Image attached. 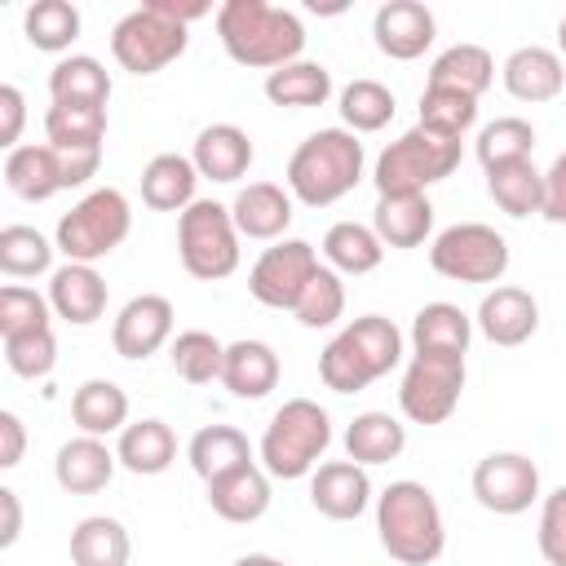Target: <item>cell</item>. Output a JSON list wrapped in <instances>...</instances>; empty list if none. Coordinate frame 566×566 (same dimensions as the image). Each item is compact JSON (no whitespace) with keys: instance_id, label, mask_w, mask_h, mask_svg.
Instances as JSON below:
<instances>
[{"instance_id":"cell-1","label":"cell","mask_w":566,"mask_h":566,"mask_svg":"<svg viewBox=\"0 0 566 566\" xmlns=\"http://www.w3.org/2000/svg\"><path fill=\"white\" fill-rule=\"evenodd\" d=\"M217 35L230 62L252 71H279L287 62H301L305 53V27L292 9L265 4V0H226L217 9Z\"/></svg>"},{"instance_id":"cell-2","label":"cell","mask_w":566,"mask_h":566,"mask_svg":"<svg viewBox=\"0 0 566 566\" xmlns=\"http://www.w3.org/2000/svg\"><path fill=\"white\" fill-rule=\"evenodd\" d=\"M376 535L380 548L402 566H429L447 548V526L433 491L424 482H389L376 495Z\"/></svg>"},{"instance_id":"cell-3","label":"cell","mask_w":566,"mask_h":566,"mask_svg":"<svg viewBox=\"0 0 566 566\" xmlns=\"http://www.w3.org/2000/svg\"><path fill=\"white\" fill-rule=\"evenodd\" d=\"M363 164H367V155H363L358 133L318 128L292 150L283 177H287L292 199H301L305 208H332L363 181Z\"/></svg>"},{"instance_id":"cell-4","label":"cell","mask_w":566,"mask_h":566,"mask_svg":"<svg viewBox=\"0 0 566 566\" xmlns=\"http://www.w3.org/2000/svg\"><path fill=\"white\" fill-rule=\"evenodd\" d=\"M398 363H402V332L380 314H363L323 345L318 376L332 394H358L371 380L389 376Z\"/></svg>"},{"instance_id":"cell-5","label":"cell","mask_w":566,"mask_h":566,"mask_svg":"<svg viewBox=\"0 0 566 566\" xmlns=\"http://www.w3.org/2000/svg\"><path fill=\"white\" fill-rule=\"evenodd\" d=\"M332 447V416L314 398H287L261 433V469L270 478H310Z\"/></svg>"},{"instance_id":"cell-6","label":"cell","mask_w":566,"mask_h":566,"mask_svg":"<svg viewBox=\"0 0 566 566\" xmlns=\"http://www.w3.org/2000/svg\"><path fill=\"white\" fill-rule=\"evenodd\" d=\"M455 168H460V142H447L416 124L376 155L371 181L376 195H424L429 186L447 181Z\"/></svg>"},{"instance_id":"cell-7","label":"cell","mask_w":566,"mask_h":566,"mask_svg":"<svg viewBox=\"0 0 566 566\" xmlns=\"http://www.w3.org/2000/svg\"><path fill=\"white\" fill-rule=\"evenodd\" d=\"M128 230H133V208H128L124 190L102 186V190H88L71 212L57 217L53 243L66 261L93 265V261L111 256L128 239Z\"/></svg>"},{"instance_id":"cell-8","label":"cell","mask_w":566,"mask_h":566,"mask_svg":"<svg viewBox=\"0 0 566 566\" xmlns=\"http://www.w3.org/2000/svg\"><path fill=\"white\" fill-rule=\"evenodd\" d=\"M239 226L230 217V203L217 199H195L177 217V256L190 279L217 283L239 270Z\"/></svg>"},{"instance_id":"cell-9","label":"cell","mask_w":566,"mask_h":566,"mask_svg":"<svg viewBox=\"0 0 566 566\" xmlns=\"http://www.w3.org/2000/svg\"><path fill=\"white\" fill-rule=\"evenodd\" d=\"M186 44H190V31L177 18L159 13L155 4L124 13L111 31V53L128 75H159L186 53Z\"/></svg>"},{"instance_id":"cell-10","label":"cell","mask_w":566,"mask_h":566,"mask_svg":"<svg viewBox=\"0 0 566 566\" xmlns=\"http://www.w3.org/2000/svg\"><path fill=\"white\" fill-rule=\"evenodd\" d=\"M429 265L451 283H500L509 270V243L495 226L460 221L433 239Z\"/></svg>"},{"instance_id":"cell-11","label":"cell","mask_w":566,"mask_h":566,"mask_svg":"<svg viewBox=\"0 0 566 566\" xmlns=\"http://www.w3.org/2000/svg\"><path fill=\"white\" fill-rule=\"evenodd\" d=\"M460 394H464V354H411L398 385V407L411 424H442L460 407Z\"/></svg>"},{"instance_id":"cell-12","label":"cell","mask_w":566,"mask_h":566,"mask_svg":"<svg viewBox=\"0 0 566 566\" xmlns=\"http://www.w3.org/2000/svg\"><path fill=\"white\" fill-rule=\"evenodd\" d=\"M318 270L323 265H318L314 243H305V239H279L248 270V292L261 305H270V310H296V301L305 296V287H310V279Z\"/></svg>"},{"instance_id":"cell-13","label":"cell","mask_w":566,"mask_h":566,"mask_svg":"<svg viewBox=\"0 0 566 566\" xmlns=\"http://www.w3.org/2000/svg\"><path fill=\"white\" fill-rule=\"evenodd\" d=\"M473 495L495 517H517L539 500V464L522 451H491L473 469Z\"/></svg>"},{"instance_id":"cell-14","label":"cell","mask_w":566,"mask_h":566,"mask_svg":"<svg viewBox=\"0 0 566 566\" xmlns=\"http://www.w3.org/2000/svg\"><path fill=\"white\" fill-rule=\"evenodd\" d=\"M172 301L159 296V292H142L133 296L119 314H115V327H111V345L119 358L128 363H142L150 358L155 349H164L172 340Z\"/></svg>"},{"instance_id":"cell-15","label":"cell","mask_w":566,"mask_h":566,"mask_svg":"<svg viewBox=\"0 0 566 566\" xmlns=\"http://www.w3.org/2000/svg\"><path fill=\"white\" fill-rule=\"evenodd\" d=\"M433 35H438L433 9L420 0H389L371 18V40L394 62H416L433 44Z\"/></svg>"},{"instance_id":"cell-16","label":"cell","mask_w":566,"mask_h":566,"mask_svg":"<svg viewBox=\"0 0 566 566\" xmlns=\"http://www.w3.org/2000/svg\"><path fill=\"white\" fill-rule=\"evenodd\" d=\"M310 504L332 522H354L371 504V478L354 460H323L310 473Z\"/></svg>"},{"instance_id":"cell-17","label":"cell","mask_w":566,"mask_h":566,"mask_svg":"<svg viewBox=\"0 0 566 566\" xmlns=\"http://www.w3.org/2000/svg\"><path fill=\"white\" fill-rule=\"evenodd\" d=\"M473 323H478V332H482L491 345L513 349V345H526V340L535 336V327H539V305H535V296H531L526 287L500 283V287H491V292L482 296Z\"/></svg>"},{"instance_id":"cell-18","label":"cell","mask_w":566,"mask_h":566,"mask_svg":"<svg viewBox=\"0 0 566 566\" xmlns=\"http://www.w3.org/2000/svg\"><path fill=\"white\" fill-rule=\"evenodd\" d=\"M49 305L62 323L71 327H88L106 314V279L93 265L66 261L49 274Z\"/></svg>"},{"instance_id":"cell-19","label":"cell","mask_w":566,"mask_h":566,"mask_svg":"<svg viewBox=\"0 0 566 566\" xmlns=\"http://www.w3.org/2000/svg\"><path fill=\"white\" fill-rule=\"evenodd\" d=\"M208 504L221 522H234V526L261 522L270 513V473L256 460L243 469H230L208 482Z\"/></svg>"},{"instance_id":"cell-20","label":"cell","mask_w":566,"mask_h":566,"mask_svg":"<svg viewBox=\"0 0 566 566\" xmlns=\"http://www.w3.org/2000/svg\"><path fill=\"white\" fill-rule=\"evenodd\" d=\"M230 217L239 226L243 239H265V243H279L283 230L292 226V190L274 186V181H248L234 203H230Z\"/></svg>"},{"instance_id":"cell-21","label":"cell","mask_w":566,"mask_h":566,"mask_svg":"<svg viewBox=\"0 0 566 566\" xmlns=\"http://www.w3.org/2000/svg\"><path fill=\"white\" fill-rule=\"evenodd\" d=\"M115 464H119V455H115L102 438L80 433V438H71V442L57 447L53 478H57V486H62L66 495H97V491H106V482L115 478Z\"/></svg>"},{"instance_id":"cell-22","label":"cell","mask_w":566,"mask_h":566,"mask_svg":"<svg viewBox=\"0 0 566 566\" xmlns=\"http://www.w3.org/2000/svg\"><path fill=\"white\" fill-rule=\"evenodd\" d=\"M504 88L517 97V102H553L562 88H566V66L557 57V49H544V44H522L504 57Z\"/></svg>"},{"instance_id":"cell-23","label":"cell","mask_w":566,"mask_h":566,"mask_svg":"<svg viewBox=\"0 0 566 566\" xmlns=\"http://www.w3.org/2000/svg\"><path fill=\"white\" fill-rule=\"evenodd\" d=\"M195 186H199V168L190 155L164 150L142 168V203L155 212H186L195 203Z\"/></svg>"},{"instance_id":"cell-24","label":"cell","mask_w":566,"mask_h":566,"mask_svg":"<svg viewBox=\"0 0 566 566\" xmlns=\"http://www.w3.org/2000/svg\"><path fill=\"white\" fill-rule=\"evenodd\" d=\"M190 159L208 181H239L252 168V137L239 124H208L199 128Z\"/></svg>"},{"instance_id":"cell-25","label":"cell","mask_w":566,"mask_h":566,"mask_svg":"<svg viewBox=\"0 0 566 566\" xmlns=\"http://www.w3.org/2000/svg\"><path fill=\"white\" fill-rule=\"evenodd\" d=\"M4 186L27 199V203H44L53 199L57 190H66V177H62V159L49 142H31V146H18L4 155Z\"/></svg>"},{"instance_id":"cell-26","label":"cell","mask_w":566,"mask_h":566,"mask_svg":"<svg viewBox=\"0 0 566 566\" xmlns=\"http://www.w3.org/2000/svg\"><path fill=\"white\" fill-rule=\"evenodd\" d=\"M371 230L385 248H420L433 230L429 195H376Z\"/></svg>"},{"instance_id":"cell-27","label":"cell","mask_w":566,"mask_h":566,"mask_svg":"<svg viewBox=\"0 0 566 566\" xmlns=\"http://www.w3.org/2000/svg\"><path fill=\"white\" fill-rule=\"evenodd\" d=\"M279 354L274 345L265 340H234L226 345V367H221V385L234 394V398H265L274 385H279Z\"/></svg>"},{"instance_id":"cell-28","label":"cell","mask_w":566,"mask_h":566,"mask_svg":"<svg viewBox=\"0 0 566 566\" xmlns=\"http://www.w3.org/2000/svg\"><path fill=\"white\" fill-rule=\"evenodd\" d=\"M473 318L451 301H429L411 318V349L416 354H469Z\"/></svg>"},{"instance_id":"cell-29","label":"cell","mask_w":566,"mask_h":566,"mask_svg":"<svg viewBox=\"0 0 566 566\" xmlns=\"http://www.w3.org/2000/svg\"><path fill=\"white\" fill-rule=\"evenodd\" d=\"M115 455H119V464L128 473L155 478L177 460V433H172V424H164L155 416L150 420H133V424H124V433L115 442Z\"/></svg>"},{"instance_id":"cell-30","label":"cell","mask_w":566,"mask_h":566,"mask_svg":"<svg viewBox=\"0 0 566 566\" xmlns=\"http://www.w3.org/2000/svg\"><path fill=\"white\" fill-rule=\"evenodd\" d=\"M71 420L80 433L88 438H106V433H124L128 424V394L115 385V380H84L75 394H71Z\"/></svg>"},{"instance_id":"cell-31","label":"cell","mask_w":566,"mask_h":566,"mask_svg":"<svg viewBox=\"0 0 566 566\" xmlns=\"http://www.w3.org/2000/svg\"><path fill=\"white\" fill-rule=\"evenodd\" d=\"M402 447H407V424L398 416H389V411H363L345 429V455L354 464H363V469L398 460Z\"/></svg>"},{"instance_id":"cell-32","label":"cell","mask_w":566,"mask_h":566,"mask_svg":"<svg viewBox=\"0 0 566 566\" xmlns=\"http://www.w3.org/2000/svg\"><path fill=\"white\" fill-rule=\"evenodd\" d=\"M133 557V539L124 531L119 517L93 513L80 517L71 531V566H128Z\"/></svg>"},{"instance_id":"cell-33","label":"cell","mask_w":566,"mask_h":566,"mask_svg":"<svg viewBox=\"0 0 566 566\" xmlns=\"http://www.w3.org/2000/svg\"><path fill=\"white\" fill-rule=\"evenodd\" d=\"M495 80V62L482 44H451L429 66V88H451L464 97H482Z\"/></svg>"},{"instance_id":"cell-34","label":"cell","mask_w":566,"mask_h":566,"mask_svg":"<svg viewBox=\"0 0 566 566\" xmlns=\"http://www.w3.org/2000/svg\"><path fill=\"white\" fill-rule=\"evenodd\" d=\"M186 460H190V469H195L203 482H212V478H221V473H230V469L252 464V442H248L234 424H203V429L190 438Z\"/></svg>"},{"instance_id":"cell-35","label":"cell","mask_w":566,"mask_h":566,"mask_svg":"<svg viewBox=\"0 0 566 566\" xmlns=\"http://www.w3.org/2000/svg\"><path fill=\"white\" fill-rule=\"evenodd\" d=\"M323 256L336 274H371L385 261V243L363 221H336L323 234Z\"/></svg>"},{"instance_id":"cell-36","label":"cell","mask_w":566,"mask_h":566,"mask_svg":"<svg viewBox=\"0 0 566 566\" xmlns=\"http://www.w3.org/2000/svg\"><path fill=\"white\" fill-rule=\"evenodd\" d=\"M49 97L53 102H80V106H106L111 102V75L97 57L71 53L49 71Z\"/></svg>"},{"instance_id":"cell-37","label":"cell","mask_w":566,"mask_h":566,"mask_svg":"<svg viewBox=\"0 0 566 566\" xmlns=\"http://www.w3.org/2000/svg\"><path fill=\"white\" fill-rule=\"evenodd\" d=\"M265 97L274 106H292V111H305V106H323L332 97V71L323 62H287L279 71L265 75Z\"/></svg>"},{"instance_id":"cell-38","label":"cell","mask_w":566,"mask_h":566,"mask_svg":"<svg viewBox=\"0 0 566 566\" xmlns=\"http://www.w3.org/2000/svg\"><path fill=\"white\" fill-rule=\"evenodd\" d=\"M486 195L495 199L500 212H509V217L522 221V217H531V212H544V172H539L531 159L491 168V172H486Z\"/></svg>"},{"instance_id":"cell-39","label":"cell","mask_w":566,"mask_h":566,"mask_svg":"<svg viewBox=\"0 0 566 566\" xmlns=\"http://www.w3.org/2000/svg\"><path fill=\"white\" fill-rule=\"evenodd\" d=\"M44 137H49V146L102 150V142H106V106L53 102V106L44 111Z\"/></svg>"},{"instance_id":"cell-40","label":"cell","mask_w":566,"mask_h":566,"mask_svg":"<svg viewBox=\"0 0 566 566\" xmlns=\"http://www.w3.org/2000/svg\"><path fill=\"white\" fill-rule=\"evenodd\" d=\"M168 358H172V371H177L186 385H212V380H221L226 345H221L212 332L190 327V332H177V336H172Z\"/></svg>"},{"instance_id":"cell-41","label":"cell","mask_w":566,"mask_h":566,"mask_svg":"<svg viewBox=\"0 0 566 566\" xmlns=\"http://www.w3.org/2000/svg\"><path fill=\"white\" fill-rule=\"evenodd\" d=\"M22 31L31 40V49L40 53H62L75 44L80 35V9L71 0H35L22 13Z\"/></svg>"},{"instance_id":"cell-42","label":"cell","mask_w":566,"mask_h":566,"mask_svg":"<svg viewBox=\"0 0 566 566\" xmlns=\"http://www.w3.org/2000/svg\"><path fill=\"white\" fill-rule=\"evenodd\" d=\"M473 150H478V164H482L486 172H491V168H504V164H517V159H531V150H535V128H531V119H522V115H500V119H491V124L478 133Z\"/></svg>"},{"instance_id":"cell-43","label":"cell","mask_w":566,"mask_h":566,"mask_svg":"<svg viewBox=\"0 0 566 566\" xmlns=\"http://www.w3.org/2000/svg\"><path fill=\"white\" fill-rule=\"evenodd\" d=\"M394 93L380 80H349L340 88V119L349 133H380L394 119Z\"/></svg>"},{"instance_id":"cell-44","label":"cell","mask_w":566,"mask_h":566,"mask_svg":"<svg viewBox=\"0 0 566 566\" xmlns=\"http://www.w3.org/2000/svg\"><path fill=\"white\" fill-rule=\"evenodd\" d=\"M57 243H49L35 226H4L0 230V270L9 279H35L49 274Z\"/></svg>"},{"instance_id":"cell-45","label":"cell","mask_w":566,"mask_h":566,"mask_svg":"<svg viewBox=\"0 0 566 566\" xmlns=\"http://www.w3.org/2000/svg\"><path fill=\"white\" fill-rule=\"evenodd\" d=\"M473 124H478V97L424 84V93H420V128H429V133H438L447 142H460Z\"/></svg>"},{"instance_id":"cell-46","label":"cell","mask_w":566,"mask_h":566,"mask_svg":"<svg viewBox=\"0 0 566 566\" xmlns=\"http://www.w3.org/2000/svg\"><path fill=\"white\" fill-rule=\"evenodd\" d=\"M49 296H40L35 287H22V283H4L0 287V340L9 336H31V332H44L53 327L49 323Z\"/></svg>"},{"instance_id":"cell-47","label":"cell","mask_w":566,"mask_h":566,"mask_svg":"<svg viewBox=\"0 0 566 566\" xmlns=\"http://www.w3.org/2000/svg\"><path fill=\"white\" fill-rule=\"evenodd\" d=\"M292 314H296L301 327H332L345 314V283H340V274L332 265H323L310 279V287H305V296L296 301Z\"/></svg>"},{"instance_id":"cell-48","label":"cell","mask_w":566,"mask_h":566,"mask_svg":"<svg viewBox=\"0 0 566 566\" xmlns=\"http://www.w3.org/2000/svg\"><path fill=\"white\" fill-rule=\"evenodd\" d=\"M4 363H9V371L22 376V380H44V376L57 367L53 327L31 332V336H9V340H4Z\"/></svg>"},{"instance_id":"cell-49","label":"cell","mask_w":566,"mask_h":566,"mask_svg":"<svg viewBox=\"0 0 566 566\" xmlns=\"http://www.w3.org/2000/svg\"><path fill=\"white\" fill-rule=\"evenodd\" d=\"M535 539H539V553H544L548 566H566V486L544 495Z\"/></svg>"},{"instance_id":"cell-50","label":"cell","mask_w":566,"mask_h":566,"mask_svg":"<svg viewBox=\"0 0 566 566\" xmlns=\"http://www.w3.org/2000/svg\"><path fill=\"white\" fill-rule=\"evenodd\" d=\"M22 124H27V97H22V88L18 84H0V146L4 150H18Z\"/></svg>"},{"instance_id":"cell-51","label":"cell","mask_w":566,"mask_h":566,"mask_svg":"<svg viewBox=\"0 0 566 566\" xmlns=\"http://www.w3.org/2000/svg\"><path fill=\"white\" fill-rule=\"evenodd\" d=\"M544 217L553 226H566V150L544 172Z\"/></svg>"},{"instance_id":"cell-52","label":"cell","mask_w":566,"mask_h":566,"mask_svg":"<svg viewBox=\"0 0 566 566\" xmlns=\"http://www.w3.org/2000/svg\"><path fill=\"white\" fill-rule=\"evenodd\" d=\"M27 451V429L13 411H0V469H18Z\"/></svg>"},{"instance_id":"cell-53","label":"cell","mask_w":566,"mask_h":566,"mask_svg":"<svg viewBox=\"0 0 566 566\" xmlns=\"http://www.w3.org/2000/svg\"><path fill=\"white\" fill-rule=\"evenodd\" d=\"M0 509H4V531H0V548H13L22 535V504L13 486H0Z\"/></svg>"},{"instance_id":"cell-54","label":"cell","mask_w":566,"mask_h":566,"mask_svg":"<svg viewBox=\"0 0 566 566\" xmlns=\"http://www.w3.org/2000/svg\"><path fill=\"white\" fill-rule=\"evenodd\" d=\"M230 566H287V562H279V557H270V553H243V557H234Z\"/></svg>"},{"instance_id":"cell-55","label":"cell","mask_w":566,"mask_h":566,"mask_svg":"<svg viewBox=\"0 0 566 566\" xmlns=\"http://www.w3.org/2000/svg\"><path fill=\"white\" fill-rule=\"evenodd\" d=\"M557 57H566V18L557 22Z\"/></svg>"}]
</instances>
